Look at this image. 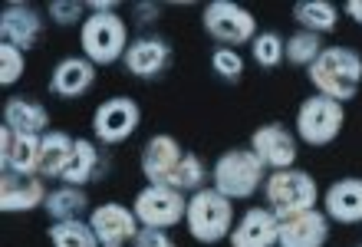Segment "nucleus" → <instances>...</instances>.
<instances>
[{"label": "nucleus", "instance_id": "19", "mask_svg": "<svg viewBox=\"0 0 362 247\" xmlns=\"http://www.w3.org/2000/svg\"><path fill=\"white\" fill-rule=\"evenodd\" d=\"M43 135H17L13 129H0V168L17 175H40Z\"/></svg>", "mask_w": 362, "mask_h": 247}, {"label": "nucleus", "instance_id": "7", "mask_svg": "<svg viewBox=\"0 0 362 247\" xmlns=\"http://www.w3.org/2000/svg\"><path fill=\"white\" fill-rule=\"evenodd\" d=\"M346 125V105L329 99V96H306L303 103L296 105V139L306 142L310 149H323V145L336 142L343 135Z\"/></svg>", "mask_w": 362, "mask_h": 247}, {"label": "nucleus", "instance_id": "3", "mask_svg": "<svg viewBox=\"0 0 362 247\" xmlns=\"http://www.w3.org/2000/svg\"><path fill=\"white\" fill-rule=\"evenodd\" d=\"M234 201L224 198L218 188H201L188 195V214H185V228L198 244H221L230 238L234 231Z\"/></svg>", "mask_w": 362, "mask_h": 247}, {"label": "nucleus", "instance_id": "32", "mask_svg": "<svg viewBox=\"0 0 362 247\" xmlns=\"http://www.w3.org/2000/svg\"><path fill=\"white\" fill-rule=\"evenodd\" d=\"M27 73V53L10 43H0V86H17Z\"/></svg>", "mask_w": 362, "mask_h": 247}, {"label": "nucleus", "instance_id": "4", "mask_svg": "<svg viewBox=\"0 0 362 247\" xmlns=\"http://www.w3.org/2000/svg\"><path fill=\"white\" fill-rule=\"evenodd\" d=\"M129 23L122 13H89L86 23L79 27V50L83 57L93 59L95 67H112L122 63L125 50H129Z\"/></svg>", "mask_w": 362, "mask_h": 247}, {"label": "nucleus", "instance_id": "1", "mask_svg": "<svg viewBox=\"0 0 362 247\" xmlns=\"http://www.w3.org/2000/svg\"><path fill=\"white\" fill-rule=\"evenodd\" d=\"M306 76L320 96H329L343 105L353 103L362 86V53L353 47H343V43L326 47L313 67L306 69Z\"/></svg>", "mask_w": 362, "mask_h": 247}, {"label": "nucleus", "instance_id": "17", "mask_svg": "<svg viewBox=\"0 0 362 247\" xmlns=\"http://www.w3.org/2000/svg\"><path fill=\"white\" fill-rule=\"evenodd\" d=\"M333 221L323 208H310L290 218H280V247H326Z\"/></svg>", "mask_w": 362, "mask_h": 247}, {"label": "nucleus", "instance_id": "34", "mask_svg": "<svg viewBox=\"0 0 362 247\" xmlns=\"http://www.w3.org/2000/svg\"><path fill=\"white\" fill-rule=\"evenodd\" d=\"M343 13L353 20V23H359V27H362V0H346V4H343Z\"/></svg>", "mask_w": 362, "mask_h": 247}, {"label": "nucleus", "instance_id": "22", "mask_svg": "<svg viewBox=\"0 0 362 247\" xmlns=\"http://www.w3.org/2000/svg\"><path fill=\"white\" fill-rule=\"evenodd\" d=\"M99 171H103V152H99V142H95V139H76L73 155H69L66 171H63L59 185H76V188H86Z\"/></svg>", "mask_w": 362, "mask_h": 247}, {"label": "nucleus", "instance_id": "24", "mask_svg": "<svg viewBox=\"0 0 362 247\" xmlns=\"http://www.w3.org/2000/svg\"><path fill=\"white\" fill-rule=\"evenodd\" d=\"M293 20H296V30L326 37V33H333L339 27V7L329 4V0H296Z\"/></svg>", "mask_w": 362, "mask_h": 247}, {"label": "nucleus", "instance_id": "9", "mask_svg": "<svg viewBox=\"0 0 362 247\" xmlns=\"http://www.w3.org/2000/svg\"><path fill=\"white\" fill-rule=\"evenodd\" d=\"M139 125L142 109L132 96H109L93 113V139L99 145H122L139 132Z\"/></svg>", "mask_w": 362, "mask_h": 247}, {"label": "nucleus", "instance_id": "27", "mask_svg": "<svg viewBox=\"0 0 362 247\" xmlns=\"http://www.w3.org/2000/svg\"><path fill=\"white\" fill-rule=\"evenodd\" d=\"M49 247H103L95 231L89 228V221H53L47 228Z\"/></svg>", "mask_w": 362, "mask_h": 247}, {"label": "nucleus", "instance_id": "6", "mask_svg": "<svg viewBox=\"0 0 362 247\" xmlns=\"http://www.w3.org/2000/svg\"><path fill=\"white\" fill-rule=\"evenodd\" d=\"M201 27L218 47L238 50L244 43H254L257 37V17L238 0H208L201 10Z\"/></svg>", "mask_w": 362, "mask_h": 247}, {"label": "nucleus", "instance_id": "26", "mask_svg": "<svg viewBox=\"0 0 362 247\" xmlns=\"http://www.w3.org/2000/svg\"><path fill=\"white\" fill-rule=\"evenodd\" d=\"M326 50L323 37L316 33H306V30H293L284 43V59L286 67H296V69H310L316 63V57Z\"/></svg>", "mask_w": 362, "mask_h": 247}, {"label": "nucleus", "instance_id": "16", "mask_svg": "<svg viewBox=\"0 0 362 247\" xmlns=\"http://www.w3.org/2000/svg\"><path fill=\"white\" fill-rule=\"evenodd\" d=\"M47 195V178H40V175L4 171V178H0V211H7V214H27V211L43 208Z\"/></svg>", "mask_w": 362, "mask_h": 247}, {"label": "nucleus", "instance_id": "35", "mask_svg": "<svg viewBox=\"0 0 362 247\" xmlns=\"http://www.w3.org/2000/svg\"><path fill=\"white\" fill-rule=\"evenodd\" d=\"M356 247H362V244H356Z\"/></svg>", "mask_w": 362, "mask_h": 247}, {"label": "nucleus", "instance_id": "23", "mask_svg": "<svg viewBox=\"0 0 362 247\" xmlns=\"http://www.w3.org/2000/svg\"><path fill=\"white\" fill-rule=\"evenodd\" d=\"M43 211H47L49 221H79V218H86L93 208H89L86 188L57 185V188H49L47 201H43Z\"/></svg>", "mask_w": 362, "mask_h": 247}, {"label": "nucleus", "instance_id": "18", "mask_svg": "<svg viewBox=\"0 0 362 247\" xmlns=\"http://www.w3.org/2000/svg\"><path fill=\"white\" fill-rule=\"evenodd\" d=\"M99 79V67L93 59L79 57H63L49 73V93L57 99H83Z\"/></svg>", "mask_w": 362, "mask_h": 247}, {"label": "nucleus", "instance_id": "25", "mask_svg": "<svg viewBox=\"0 0 362 247\" xmlns=\"http://www.w3.org/2000/svg\"><path fill=\"white\" fill-rule=\"evenodd\" d=\"M73 145L76 139L63 129H49L43 135V155H40V178H53L59 181L63 178V171H66V162L69 155H73Z\"/></svg>", "mask_w": 362, "mask_h": 247}, {"label": "nucleus", "instance_id": "13", "mask_svg": "<svg viewBox=\"0 0 362 247\" xmlns=\"http://www.w3.org/2000/svg\"><path fill=\"white\" fill-rule=\"evenodd\" d=\"M89 228L95 231V238L103 247H125L132 244L135 234L142 231L139 218H135L132 208H125L119 201H103V205H95L89 211Z\"/></svg>", "mask_w": 362, "mask_h": 247}, {"label": "nucleus", "instance_id": "21", "mask_svg": "<svg viewBox=\"0 0 362 247\" xmlns=\"http://www.w3.org/2000/svg\"><path fill=\"white\" fill-rule=\"evenodd\" d=\"M4 125L17 135H47L49 132V113L47 105L33 96H7L4 103Z\"/></svg>", "mask_w": 362, "mask_h": 247}, {"label": "nucleus", "instance_id": "29", "mask_svg": "<svg viewBox=\"0 0 362 247\" xmlns=\"http://www.w3.org/2000/svg\"><path fill=\"white\" fill-rule=\"evenodd\" d=\"M284 43L286 40L276 33V30H260L254 43H250V57L260 69H276L284 63Z\"/></svg>", "mask_w": 362, "mask_h": 247}, {"label": "nucleus", "instance_id": "10", "mask_svg": "<svg viewBox=\"0 0 362 247\" xmlns=\"http://www.w3.org/2000/svg\"><path fill=\"white\" fill-rule=\"evenodd\" d=\"M43 30H47V17L37 4H30V0L4 4V10H0V43H10V47L30 53L33 47H40Z\"/></svg>", "mask_w": 362, "mask_h": 247}, {"label": "nucleus", "instance_id": "36", "mask_svg": "<svg viewBox=\"0 0 362 247\" xmlns=\"http://www.w3.org/2000/svg\"><path fill=\"white\" fill-rule=\"evenodd\" d=\"M276 247H280V244H276Z\"/></svg>", "mask_w": 362, "mask_h": 247}, {"label": "nucleus", "instance_id": "28", "mask_svg": "<svg viewBox=\"0 0 362 247\" xmlns=\"http://www.w3.org/2000/svg\"><path fill=\"white\" fill-rule=\"evenodd\" d=\"M208 181H211V165L198 152H185L178 171L172 175V188L185 191V195H194V191L208 188Z\"/></svg>", "mask_w": 362, "mask_h": 247}, {"label": "nucleus", "instance_id": "31", "mask_svg": "<svg viewBox=\"0 0 362 247\" xmlns=\"http://www.w3.org/2000/svg\"><path fill=\"white\" fill-rule=\"evenodd\" d=\"M86 0H49L47 4V20L57 27H83L86 23Z\"/></svg>", "mask_w": 362, "mask_h": 247}, {"label": "nucleus", "instance_id": "8", "mask_svg": "<svg viewBox=\"0 0 362 247\" xmlns=\"http://www.w3.org/2000/svg\"><path fill=\"white\" fill-rule=\"evenodd\" d=\"M132 211L142 228H162L172 231L178 224H185L188 214V195L172 185H145L135 191L132 198Z\"/></svg>", "mask_w": 362, "mask_h": 247}, {"label": "nucleus", "instance_id": "15", "mask_svg": "<svg viewBox=\"0 0 362 247\" xmlns=\"http://www.w3.org/2000/svg\"><path fill=\"white\" fill-rule=\"evenodd\" d=\"M230 247H276L280 244V218L267 205H250L230 231Z\"/></svg>", "mask_w": 362, "mask_h": 247}, {"label": "nucleus", "instance_id": "33", "mask_svg": "<svg viewBox=\"0 0 362 247\" xmlns=\"http://www.w3.org/2000/svg\"><path fill=\"white\" fill-rule=\"evenodd\" d=\"M132 247H178V244L172 241V234H168V231H162V228H142L139 234H135Z\"/></svg>", "mask_w": 362, "mask_h": 247}, {"label": "nucleus", "instance_id": "20", "mask_svg": "<svg viewBox=\"0 0 362 247\" xmlns=\"http://www.w3.org/2000/svg\"><path fill=\"white\" fill-rule=\"evenodd\" d=\"M323 211L336 224H362V178L346 175L323 191Z\"/></svg>", "mask_w": 362, "mask_h": 247}, {"label": "nucleus", "instance_id": "5", "mask_svg": "<svg viewBox=\"0 0 362 247\" xmlns=\"http://www.w3.org/2000/svg\"><path fill=\"white\" fill-rule=\"evenodd\" d=\"M264 198L267 208L276 218H290L300 211H310L320 205L323 191L316 185V178L303 168H284V171H270L264 181Z\"/></svg>", "mask_w": 362, "mask_h": 247}, {"label": "nucleus", "instance_id": "12", "mask_svg": "<svg viewBox=\"0 0 362 247\" xmlns=\"http://www.w3.org/2000/svg\"><path fill=\"white\" fill-rule=\"evenodd\" d=\"M250 152L257 155L267 171H284L296 165L300 155V139L293 129H286L284 122H264L250 132Z\"/></svg>", "mask_w": 362, "mask_h": 247}, {"label": "nucleus", "instance_id": "30", "mask_svg": "<svg viewBox=\"0 0 362 247\" xmlns=\"http://www.w3.org/2000/svg\"><path fill=\"white\" fill-rule=\"evenodd\" d=\"M211 69H214V76L224 79V83H240V79H244L247 63H244V57H240L238 50L214 47V50H211Z\"/></svg>", "mask_w": 362, "mask_h": 247}, {"label": "nucleus", "instance_id": "14", "mask_svg": "<svg viewBox=\"0 0 362 247\" xmlns=\"http://www.w3.org/2000/svg\"><path fill=\"white\" fill-rule=\"evenodd\" d=\"M181 159H185V145L168 132L148 135V142L142 145L139 165H142L145 185H172V175L178 171Z\"/></svg>", "mask_w": 362, "mask_h": 247}, {"label": "nucleus", "instance_id": "2", "mask_svg": "<svg viewBox=\"0 0 362 247\" xmlns=\"http://www.w3.org/2000/svg\"><path fill=\"white\" fill-rule=\"evenodd\" d=\"M267 175L270 171L250 149H228L211 165V188H218L230 201H250L257 191H264Z\"/></svg>", "mask_w": 362, "mask_h": 247}, {"label": "nucleus", "instance_id": "11", "mask_svg": "<svg viewBox=\"0 0 362 247\" xmlns=\"http://www.w3.org/2000/svg\"><path fill=\"white\" fill-rule=\"evenodd\" d=\"M172 63H175V47L162 33L132 37V43H129V50L122 57L125 73L135 79H158L172 69Z\"/></svg>", "mask_w": 362, "mask_h": 247}]
</instances>
